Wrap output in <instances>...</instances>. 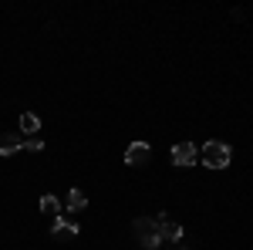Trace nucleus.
I'll use <instances>...</instances> for the list:
<instances>
[{"label":"nucleus","instance_id":"nucleus-2","mask_svg":"<svg viewBox=\"0 0 253 250\" xmlns=\"http://www.w3.org/2000/svg\"><path fill=\"white\" fill-rule=\"evenodd\" d=\"M199 155H203V166H210V169H226L230 166V146L226 142H206L203 149H199Z\"/></svg>","mask_w":253,"mask_h":250},{"label":"nucleus","instance_id":"nucleus-10","mask_svg":"<svg viewBox=\"0 0 253 250\" xmlns=\"http://www.w3.org/2000/svg\"><path fill=\"white\" fill-rule=\"evenodd\" d=\"M38 129H41V118L34 115V112H24L20 115V135L27 139V135H38Z\"/></svg>","mask_w":253,"mask_h":250},{"label":"nucleus","instance_id":"nucleus-8","mask_svg":"<svg viewBox=\"0 0 253 250\" xmlns=\"http://www.w3.org/2000/svg\"><path fill=\"white\" fill-rule=\"evenodd\" d=\"M64 206H68L71 213H81L84 206H88V196H84L81 190H68V196H64Z\"/></svg>","mask_w":253,"mask_h":250},{"label":"nucleus","instance_id":"nucleus-1","mask_svg":"<svg viewBox=\"0 0 253 250\" xmlns=\"http://www.w3.org/2000/svg\"><path fill=\"white\" fill-rule=\"evenodd\" d=\"M132 230H135V237L145 244V250H156L159 244H162V233H159L156 216H138L135 223H132Z\"/></svg>","mask_w":253,"mask_h":250},{"label":"nucleus","instance_id":"nucleus-7","mask_svg":"<svg viewBox=\"0 0 253 250\" xmlns=\"http://www.w3.org/2000/svg\"><path fill=\"white\" fill-rule=\"evenodd\" d=\"M51 233H54V237H78L81 227H78V223H71V220H64V216H54Z\"/></svg>","mask_w":253,"mask_h":250},{"label":"nucleus","instance_id":"nucleus-9","mask_svg":"<svg viewBox=\"0 0 253 250\" xmlns=\"http://www.w3.org/2000/svg\"><path fill=\"white\" fill-rule=\"evenodd\" d=\"M41 213H44V216H61V200L54 193H44V196H41Z\"/></svg>","mask_w":253,"mask_h":250},{"label":"nucleus","instance_id":"nucleus-3","mask_svg":"<svg viewBox=\"0 0 253 250\" xmlns=\"http://www.w3.org/2000/svg\"><path fill=\"white\" fill-rule=\"evenodd\" d=\"M196 159H199V149H196L193 142H175L172 146V162L175 166H196Z\"/></svg>","mask_w":253,"mask_h":250},{"label":"nucleus","instance_id":"nucleus-5","mask_svg":"<svg viewBox=\"0 0 253 250\" xmlns=\"http://www.w3.org/2000/svg\"><path fill=\"white\" fill-rule=\"evenodd\" d=\"M159 220V233H162V240H182V227H179V223H175V220H169V216H166V213H162V216H156Z\"/></svg>","mask_w":253,"mask_h":250},{"label":"nucleus","instance_id":"nucleus-11","mask_svg":"<svg viewBox=\"0 0 253 250\" xmlns=\"http://www.w3.org/2000/svg\"><path fill=\"white\" fill-rule=\"evenodd\" d=\"M24 149H31V152H41V149H44V139H38V135L24 139Z\"/></svg>","mask_w":253,"mask_h":250},{"label":"nucleus","instance_id":"nucleus-6","mask_svg":"<svg viewBox=\"0 0 253 250\" xmlns=\"http://www.w3.org/2000/svg\"><path fill=\"white\" fill-rule=\"evenodd\" d=\"M17 149H24V135H20V132L0 135V155H14Z\"/></svg>","mask_w":253,"mask_h":250},{"label":"nucleus","instance_id":"nucleus-4","mask_svg":"<svg viewBox=\"0 0 253 250\" xmlns=\"http://www.w3.org/2000/svg\"><path fill=\"white\" fill-rule=\"evenodd\" d=\"M152 159V146L149 142H132L128 149H125V162L128 166H145Z\"/></svg>","mask_w":253,"mask_h":250}]
</instances>
